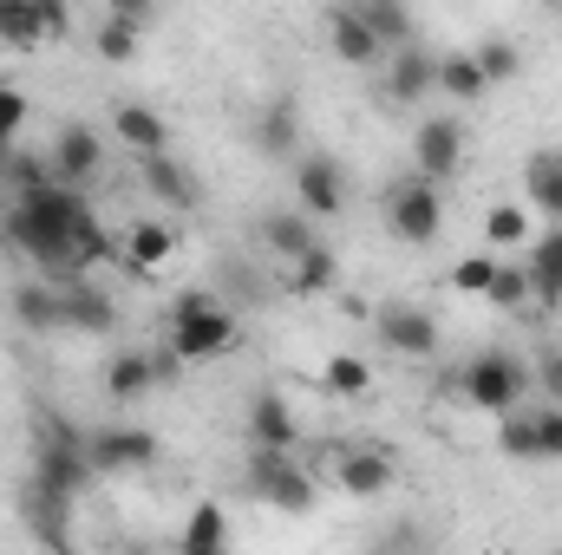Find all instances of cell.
Segmentation results:
<instances>
[{"mask_svg": "<svg viewBox=\"0 0 562 555\" xmlns=\"http://www.w3.org/2000/svg\"><path fill=\"white\" fill-rule=\"evenodd\" d=\"M0 229L26 262H40V281H86L99 262L119 256V242L99 229V209L86 203V190H66V183H40V190L13 196Z\"/></svg>", "mask_w": 562, "mask_h": 555, "instance_id": "6da1fadb", "label": "cell"}, {"mask_svg": "<svg viewBox=\"0 0 562 555\" xmlns=\"http://www.w3.org/2000/svg\"><path fill=\"white\" fill-rule=\"evenodd\" d=\"M236 340H243V320H236V307H229L216 287H183V294L164 307V347H170L183 366L223 360V353H236Z\"/></svg>", "mask_w": 562, "mask_h": 555, "instance_id": "7a4b0ae2", "label": "cell"}, {"mask_svg": "<svg viewBox=\"0 0 562 555\" xmlns=\"http://www.w3.org/2000/svg\"><path fill=\"white\" fill-rule=\"evenodd\" d=\"M26 484L53 490V497H66V503L86 497V484H92V457H86V431H79L72 418L40 412V438H33V471H26Z\"/></svg>", "mask_w": 562, "mask_h": 555, "instance_id": "3957f363", "label": "cell"}, {"mask_svg": "<svg viewBox=\"0 0 562 555\" xmlns=\"http://www.w3.org/2000/svg\"><path fill=\"white\" fill-rule=\"evenodd\" d=\"M530 393H537L530 360H517V353H504V347L471 353V360L458 366V399H464L471 412H484V418L524 412V399H530Z\"/></svg>", "mask_w": 562, "mask_h": 555, "instance_id": "277c9868", "label": "cell"}, {"mask_svg": "<svg viewBox=\"0 0 562 555\" xmlns=\"http://www.w3.org/2000/svg\"><path fill=\"white\" fill-rule=\"evenodd\" d=\"M243 484H249L256 503H269V510H281V517H307L314 497H321V477H314L294 451H249Z\"/></svg>", "mask_w": 562, "mask_h": 555, "instance_id": "5b68a950", "label": "cell"}, {"mask_svg": "<svg viewBox=\"0 0 562 555\" xmlns=\"http://www.w3.org/2000/svg\"><path fill=\"white\" fill-rule=\"evenodd\" d=\"M386 229L400 236V242H438V229H445V190L438 183H425V177H400L393 190H386Z\"/></svg>", "mask_w": 562, "mask_h": 555, "instance_id": "8992f818", "label": "cell"}, {"mask_svg": "<svg viewBox=\"0 0 562 555\" xmlns=\"http://www.w3.org/2000/svg\"><path fill=\"white\" fill-rule=\"evenodd\" d=\"M497 451L517 464H557L562 457V406H524L497 418Z\"/></svg>", "mask_w": 562, "mask_h": 555, "instance_id": "52a82bcc", "label": "cell"}, {"mask_svg": "<svg viewBox=\"0 0 562 555\" xmlns=\"http://www.w3.org/2000/svg\"><path fill=\"white\" fill-rule=\"evenodd\" d=\"M373 333H380V347L400 353V360H438V314L419 307V301H386V307H373Z\"/></svg>", "mask_w": 562, "mask_h": 555, "instance_id": "ba28073f", "label": "cell"}, {"mask_svg": "<svg viewBox=\"0 0 562 555\" xmlns=\"http://www.w3.org/2000/svg\"><path fill=\"white\" fill-rule=\"evenodd\" d=\"M86 457H92V477L150 471L157 464V431H144V424H99V431H86Z\"/></svg>", "mask_w": 562, "mask_h": 555, "instance_id": "9c48e42d", "label": "cell"}, {"mask_svg": "<svg viewBox=\"0 0 562 555\" xmlns=\"http://www.w3.org/2000/svg\"><path fill=\"white\" fill-rule=\"evenodd\" d=\"M46 170H53V183H66V190H86V183L105 170V138H99L86 118H66V125L53 132Z\"/></svg>", "mask_w": 562, "mask_h": 555, "instance_id": "30bf717a", "label": "cell"}, {"mask_svg": "<svg viewBox=\"0 0 562 555\" xmlns=\"http://www.w3.org/2000/svg\"><path fill=\"white\" fill-rule=\"evenodd\" d=\"M458 163H464V125L451 112L419 118V132H413V177L445 190V177H458Z\"/></svg>", "mask_w": 562, "mask_h": 555, "instance_id": "8fae6325", "label": "cell"}, {"mask_svg": "<svg viewBox=\"0 0 562 555\" xmlns=\"http://www.w3.org/2000/svg\"><path fill=\"white\" fill-rule=\"evenodd\" d=\"M66 26H72V13L59 0H0V46H13V53H33V46L59 39Z\"/></svg>", "mask_w": 562, "mask_h": 555, "instance_id": "7c38bea8", "label": "cell"}, {"mask_svg": "<svg viewBox=\"0 0 562 555\" xmlns=\"http://www.w3.org/2000/svg\"><path fill=\"white\" fill-rule=\"evenodd\" d=\"M294 209L314 216V223H327V216L347 209V177H340L334 157H301L294 163Z\"/></svg>", "mask_w": 562, "mask_h": 555, "instance_id": "4fadbf2b", "label": "cell"}, {"mask_svg": "<svg viewBox=\"0 0 562 555\" xmlns=\"http://www.w3.org/2000/svg\"><path fill=\"white\" fill-rule=\"evenodd\" d=\"M438 92V59L425 53V46H400V53H386V79H380V99H386V112H400V105H419Z\"/></svg>", "mask_w": 562, "mask_h": 555, "instance_id": "5bb4252c", "label": "cell"}, {"mask_svg": "<svg viewBox=\"0 0 562 555\" xmlns=\"http://www.w3.org/2000/svg\"><path fill=\"white\" fill-rule=\"evenodd\" d=\"M20 523L33 530V543L53 555H72V503L40 490V484H20Z\"/></svg>", "mask_w": 562, "mask_h": 555, "instance_id": "9a60e30c", "label": "cell"}, {"mask_svg": "<svg viewBox=\"0 0 562 555\" xmlns=\"http://www.w3.org/2000/svg\"><path fill=\"white\" fill-rule=\"evenodd\" d=\"M243 431H249V444H256V451H294V444H301V418H294V406L281 399L276 386H262V393L249 399Z\"/></svg>", "mask_w": 562, "mask_h": 555, "instance_id": "2e32d148", "label": "cell"}, {"mask_svg": "<svg viewBox=\"0 0 562 555\" xmlns=\"http://www.w3.org/2000/svg\"><path fill=\"white\" fill-rule=\"evenodd\" d=\"M53 287H59V327H72V333H112L119 327V307L105 287H92V281H53Z\"/></svg>", "mask_w": 562, "mask_h": 555, "instance_id": "e0dca14e", "label": "cell"}, {"mask_svg": "<svg viewBox=\"0 0 562 555\" xmlns=\"http://www.w3.org/2000/svg\"><path fill=\"white\" fill-rule=\"evenodd\" d=\"M334 484H340L347 497H386V490H393V457H386L380 444H367V451H334Z\"/></svg>", "mask_w": 562, "mask_h": 555, "instance_id": "ac0fdd59", "label": "cell"}, {"mask_svg": "<svg viewBox=\"0 0 562 555\" xmlns=\"http://www.w3.org/2000/svg\"><path fill=\"white\" fill-rule=\"evenodd\" d=\"M138 177H144V190H150V196H157L164 209H177V216L203 203V183H196V177H190V170H183V163H177L170 150H164V157H144Z\"/></svg>", "mask_w": 562, "mask_h": 555, "instance_id": "d6986e66", "label": "cell"}, {"mask_svg": "<svg viewBox=\"0 0 562 555\" xmlns=\"http://www.w3.org/2000/svg\"><path fill=\"white\" fill-rule=\"evenodd\" d=\"M262 249L276 256L281 269H294L307 249H321V229H314V216H301V209H269V216H262Z\"/></svg>", "mask_w": 562, "mask_h": 555, "instance_id": "ffe728a7", "label": "cell"}, {"mask_svg": "<svg viewBox=\"0 0 562 555\" xmlns=\"http://www.w3.org/2000/svg\"><path fill=\"white\" fill-rule=\"evenodd\" d=\"M119 256H125V269L132 275H157L170 256H177V223H157V216H144L125 229V242H119Z\"/></svg>", "mask_w": 562, "mask_h": 555, "instance_id": "44dd1931", "label": "cell"}, {"mask_svg": "<svg viewBox=\"0 0 562 555\" xmlns=\"http://www.w3.org/2000/svg\"><path fill=\"white\" fill-rule=\"evenodd\" d=\"M144 20H150V7H144V0H119V7L99 20V33H92L99 59H112V66L138 59V26H144Z\"/></svg>", "mask_w": 562, "mask_h": 555, "instance_id": "7402d4cb", "label": "cell"}, {"mask_svg": "<svg viewBox=\"0 0 562 555\" xmlns=\"http://www.w3.org/2000/svg\"><path fill=\"white\" fill-rule=\"evenodd\" d=\"M112 132H119V144H125L138 163L170 150V125H164L150 105H132V99H125V105H112Z\"/></svg>", "mask_w": 562, "mask_h": 555, "instance_id": "603a6c76", "label": "cell"}, {"mask_svg": "<svg viewBox=\"0 0 562 555\" xmlns=\"http://www.w3.org/2000/svg\"><path fill=\"white\" fill-rule=\"evenodd\" d=\"M524 275H530V301H537V307H562V229L530 236V262H524Z\"/></svg>", "mask_w": 562, "mask_h": 555, "instance_id": "cb8c5ba5", "label": "cell"}, {"mask_svg": "<svg viewBox=\"0 0 562 555\" xmlns=\"http://www.w3.org/2000/svg\"><path fill=\"white\" fill-rule=\"evenodd\" d=\"M327 39H334V53H340L347 66H386L380 39L367 33V20H360L353 7H327Z\"/></svg>", "mask_w": 562, "mask_h": 555, "instance_id": "d4e9b609", "label": "cell"}, {"mask_svg": "<svg viewBox=\"0 0 562 555\" xmlns=\"http://www.w3.org/2000/svg\"><path fill=\"white\" fill-rule=\"evenodd\" d=\"M524 196H530V209L550 216V229H562V150H537L524 163Z\"/></svg>", "mask_w": 562, "mask_h": 555, "instance_id": "484cf974", "label": "cell"}, {"mask_svg": "<svg viewBox=\"0 0 562 555\" xmlns=\"http://www.w3.org/2000/svg\"><path fill=\"white\" fill-rule=\"evenodd\" d=\"M353 13L367 20V33L380 39V53H400V46H419V33H413V13H406L400 0H353Z\"/></svg>", "mask_w": 562, "mask_h": 555, "instance_id": "4316f807", "label": "cell"}, {"mask_svg": "<svg viewBox=\"0 0 562 555\" xmlns=\"http://www.w3.org/2000/svg\"><path fill=\"white\" fill-rule=\"evenodd\" d=\"M150 386H164L150 353H119V360L105 366V399H112V406H138Z\"/></svg>", "mask_w": 562, "mask_h": 555, "instance_id": "83f0119b", "label": "cell"}, {"mask_svg": "<svg viewBox=\"0 0 562 555\" xmlns=\"http://www.w3.org/2000/svg\"><path fill=\"white\" fill-rule=\"evenodd\" d=\"M256 150L262 157H294V144H301V118H294V99H269L262 112H256Z\"/></svg>", "mask_w": 562, "mask_h": 555, "instance_id": "f1b7e54d", "label": "cell"}, {"mask_svg": "<svg viewBox=\"0 0 562 555\" xmlns=\"http://www.w3.org/2000/svg\"><path fill=\"white\" fill-rule=\"evenodd\" d=\"M177 555H229V517H223V503H196L190 510Z\"/></svg>", "mask_w": 562, "mask_h": 555, "instance_id": "f546056e", "label": "cell"}, {"mask_svg": "<svg viewBox=\"0 0 562 555\" xmlns=\"http://www.w3.org/2000/svg\"><path fill=\"white\" fill-rule=\"evenodd\" d=\"M484 249H491V256L530 249V203H491V209H484Z\"/></svg>", "mask_w": 562, "mask_h": 555, "instance_id": "4dcf8cb0", "label": "cell"}, {"mask_svg": "<svg viewBox=\"0 0 562 555\" xmlns=\"http://www.w3.org/2000/svg\"><path fill=\"white\" fill-rule=\"evenodd\" d=\"M13 320L26 333H53L59 327V287L53 281H20L13 287Z\"/></svg>", "mask_w": 562, "mask_h": 555, "instance_id": "1f68e13d", "label": "cell"}, {"mask_svg": "<svg viewBox=\"0 0 562 555\" xmlns=\"http://www.w3.org/2000/svg\"><path fill=\"white\" fill-rule=\"evenodd\" d=\"M438 92L458 99V105H471V99H484L491 86H484V72H477L471 53H438Z\"/></svg>", "mask_w": 562, "mask_h": 555, "instance_id": "d6a6232c", "label": "cell"}, {"mask_svg": "<svg viewBox=\"0 0 562 555\" xmlns=\"http://www.w3.org/2000/svg\"><path fill=\"white\" fill-rule=\"evenodd\" d=\"M373 555H438V536L425 530L419 517H400L373 536Z\"/></svg>", "mask_w": 562, "mask_h": 555, "instance_id": "836d02e7", "label": "cell"}, {"mask_svg": "<svg viewBox=\"0 0 562 555\" xmlns=\"http://www.w3.org/2000/svg\"><path fill=\"white\" fill-rule=\"evenodd\" d=\"M484 301H491L497 314H530V275H524V262H497Z\"/></svg>", "mask_w": 562, "mask_h": 555, "instance_id": "e575fe53", "label": "cell"}, {"mask_svg": "<svg viewBox=\"0 0 562 555\" xmlns=\"http://www.w3.org/2000/svg\"><path fill=\"white\" fill-rule=\"evenodd\" d=\"M321 380H327V393H340V399H367V393H373V366H367L360 353H334Z\"/></svg>", "mask_w": 562, "mask_h": 555, "instance_id": "d590c367", "label": "cell"}, {"mask_svg": "<svg viewBox=\"0 0 562 555\" xmlns=\"http://www.w3.org/2000/svg\"><path fill=\"white\" fill-rule=\"evenodd\" d=\"M321 287H334V249H327V242L307 249V256L288 269V294H321Z\"/></svg>", "mask_w": 562, "mask_h": 555, "instance_id": "8d00e7d4", "label": "cell"}, {"mask_svg": "<svg viewBox=\"0 0 562 555\" xmlns=\"http://www.w3.org/2000/svg\"><path fill=\"white\" fill-rule=\"evenodd\" d=\"M471 59H477V72H484V86H504V79H517V66H524V53H517L510 39H484V46H471Z\"/></svg>", "mask_w": 562, "mask_h": 555, "instance_id": "74e56055", "label": "cell"}, {"mask_svg": "<svg viewBox=\"0 0 562 555\" xmlns=\"http://www.w3.org/2000/svg\"><path fill=\"white\" fill-rule=\"evenodd\" d=\"M497 262H504V256H491V249L458 256V262H451V294H484V287H491V275H497Z\"/></svg>", "mask_w": 562, "mask_h": 555, "instance_id": "f35d334b", "label": "cell"}, {"mask_svg": "<svg viewBox=\"0 0 562 555\" xmlns=\"http://www.w3.org/2000/svg\"><path fill=\"white\" fill-rule=\"evenodd\" d=\"M26 125V92L13 79H0V157H13V138Z\"/></svg>", "mask_w": 562, "mask_h": 555, "instance_id": "ab89813d", "label": "cell"}, {"mask_svg": "<svg viewBox=\"0 0 562 555\" xmlns=\"http://www.w3.org/2000/svg\"><path fill=\"white\" fill-rule=\"evenodd\" d=\"M530 380H537L543 406H562V347H543V353L530 360Z\"/></svg>", "mask_w": 562, "mask_h": 555, "instance_id": "60d3db41", "label": "cell"}, {"mask_svg": "<svg viewBox=\"0 0 562 555\" xmlns=\"http://www.w3.org/2000/svg\"><path fill=\"white\" fill-rule=\"evenodd\" d=\"M125 555H150V550H125Z\"/></svg>", "mask_w": 562, "mask_h": 555, "instance_id": "b9f144b4", "label": "cell"}, {"mask_svg": "<svg viewBox=\"0 0 562 555\" xmlns=\"http://www.w3.org/2000/svg\"><path fill=\"white\" fill-rule=\"evenodd\" d=\"M72 555H86V550H72Z\"/></svg>", "mask_w": 562, "mask_h": 555, "instance_id": "7bdbcfd3", "label": "cell"}]
</instances>
